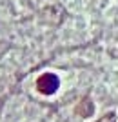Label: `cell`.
I'll return each mask as SVG.
<instances>
[{
  "label": "cell",
  "mask_w": 118,
  "mask_h": 122,
  "mask_svg": "<svg viewBox=\"0 0 118 122\" xmlns=\"http://www.w3.org/2000/svg\"><path fill=\"white\" fill-rule=\"evenodd\" d=\"M93 111H94V106H93V102L89 100V98H84L76 107V113L80 117H91Z\"/></svg>",
  "instance_id": "7a4b0ae2"
},
{
  "label": "cell",
  "mask_w": 118,
  "mask_h": 122,
  "mask_svg": "<svg viewBox=\"0 0 118 122\" xmlns=\"http://www.w3.org/2000/svg\"><path fill=\"white\" fill-rule=\"evenodd\" d=\"M58 89V78L51 73H46L38 78V91L44 95H51Z\"/></svg>",
  "instance_id": "6da1fadb"
},
{
  "label": "cell",
  "mask_w": 118,
  "mask_h": 122,
  "mask_svg": "<svg viewBox=\"0 0 118 122\" xmlns=\"http://www.w3.org/2000/svg\"><path fill=\"white\" fill-rule=\"evenodd\" d=\"M96 122H116V113L114 111H109V113H105L100 120H96Z\"/></svg>",
  "instance_id": "3957f363"
}]
</instances>
